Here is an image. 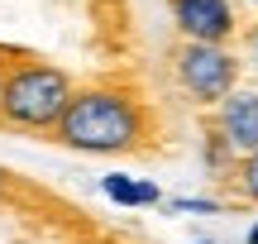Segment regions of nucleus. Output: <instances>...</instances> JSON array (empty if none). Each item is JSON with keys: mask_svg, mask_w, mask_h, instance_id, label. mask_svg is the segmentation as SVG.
Wrapping results in <instances>:
<instances>
[{"mask_svg": "<svg viewBox=\"0 0 258 244\" xmlns=\"http://www.w3.org/2000/svg\"><path fill=\"white\" fill-rule=\"evenodd\" d=\"M77 82L57 63L19 48H0V130L53 134Z\"/></svg>", "mask_w": 258, "mask_h": 244, "instance_id": "obj_2", "label": "nucleus"}, {"mask_svg": "<svg viewBox=\"0 0 258 244\" xmlns=\"http://www.w3.org/2000/svg\"><path fill=\"white\" fill-rule=\"evenodd\" d=\"M153 130H158L153 105L139 91H129L120 82H86L72 91L62 120L48 139L72 153H139L148 149Z\"/></svg>", "mask_w": 258, "mask_h": 244, "instance_id": "obj_1", "label": "nucleus"}, {"mask_svg": "<svg viewBox=\"0 0 258 244\" xmlns=\"http://www.w3.org/2000/svg\"><path fill=\"white\" fill-rule=\"evenodd\" d=\"M225 187L234 192V201H244V206H258V153H249V158L234 163L230 177H220Z\"/></svg>", "mask_w": 258, "mask_h": 244, "instance_id": "obj_7", "label": "nucleus"}, {"mask_svg": "<svg viewBox=\"0 0 258 244\" xmlns=\"http://www.w3.org/2000/svg\"><path fill=\"white\" fill-rule=\"evenodd\" d=\"M211 125L220 130V139L230 144L239 158L258 153V91H253V86H234V91L215 105V120Z\"/></svg>", "mask_w": 258, "mask_h": 244, "instance_id": "obj_5", "label": "nucleus"}, {"mask_svg": "<svg viewBox=\"0 0 258 244\" xmlns=\"http://www.w3.org/2000/svg\"><path fill=\"white\" fill-rule=\"evenodd\" d=\"M101 192L115 201V206H158V201H163V192H158L153 182H144V177H124V172L101 177Z\"/></svg>", "mask_w": 258, "mask_h": 244, "instance_id": "obj_6", "label": "nucleus"}, {"mask_svg": "<svg viewBox=\"0 0 258 244\" xmlns=\"http://www.w3.org/2000/svg\"><path fill=\"white\" fill-rule=\"evenodd\" d=\"M253 91H258V86H253Z\"/></svg>", "mask_w": 258, "mask_h": 244, "instance_id": "obj_12", "label": "nucleus"}, {"mask_svg": "<svg viewBox=\"0 0 258 244\" xmlns=\"http://www.w3.org/2000/svg\"><path fill=\"white\" fill-rule=\"evenodd\" d=\"M5 192H10V172L0 168V201H5Z\"/></svg>", "mask_w": 258, "mask_h": 244, "instance_id": "obj_9", "label": "nucleus"}, {"mask_svg": "<svg viewBox=\"0 0 258 244\" xmlns=\"http://www.w3.org/2000/svg\"><path fill=\"white\" fill-rule=\"evenodd\" d=\"M244 244H258V220L249 225V235H244Z\"/></svg>", "mask_w": 258, "mask_h": 244, "instance_id": "obj_10", "label": "nucleus"}, {"mask_svg": "<svg viewBox=\"0 0 258 244\" xmlns=\"http://www.w3.org/2000/svg\"><path fill=\"white\" fill-rule=\"evenodd\" d=\"M249 5H258V0H249Z\"/></svg>", "mask_w": 258, "mask_h": 244, "instance_id": "obj_11", "label": "nucleus"}, {"mask_svg": "<svg viewBox=\"0 0 258 244\" xmlns=\"http://www.w3.org/2000/svg\"><path fill=\"white\" fill-rule=\"evenodd\" d=\"M249 53H253V63H258V24H253V34H249Z\"/></svg>", "mask_w": 258, "mask_h": 244, "instance_id": "obj_8", "label": "nucleus"}, {"mask_svg": "<svg viewBox=\"0 0 258 244\" xmlns=\"http://www.w3.org/2000/svg\"><path fill=\"white\" fill-rule=\"evenodd\" d=\"M172 77L182 96L201 110H215L225 96L239 86V57L225 43H177L172 48Z\"/></svg>", "mask_w": 258, "mask_h": 244, "instance_id": "obj_3", "label": "nucleus"}, {"mask_svg": "<svg viewBox=\"0 0 258 244\" xmlns=\"http://www.w3.org/2000/svg\"><path fill=\"white\" fill-rule=\"evenodd\" d=\"M167 15H172L177 34L186 43H225L239 34V15H234L230 0H167Z\"/></svg>", "mask_w": 258, "mask_h": 244, "instance_id": "obj_4", "label": "nucleus"}]
</instances>
